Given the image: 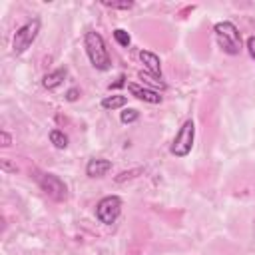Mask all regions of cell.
<instances>
[{"instance_id":"1","label":"cell","mask_w":255,"mask_h":255,"mask_svg":"<svg viewBox=\"0 0 255 255\" xmlns=\"http://www.w3.org/2000/svg\"><path fill=\"white\" fill-rule=\"evenodd\" d=\"M84 46H86L88 58H90V62H92V66L96 70H108L112 66V60H110L108 48L104 44V38L98 32H86Z\"/></svg>"},{"instance_id":"2","label":"cell","mask_w":255,"mask_h":255,"mask_svg":"<svg viewBox=\"0 0 255 255\" xmlns=\"http://www.w3.org/2000/svg\"><path fill=\"white\" fill-rule=\"evenodd\" d=\"M213 32H215V38H217L219 48L225 54L235 56V54L241 52V34L235 28L233 22H217L215 28H213Z\"/></svg>"},{"instance_id":"3","label":"cell","mask_w":255,"mask_h":255,"mask_svg":"<svg viewBox=\"0 0 255 255\" xmlns=\"http://www.w3.org/2000/svg\"><path fill=\"white\" fill-rule=\"evenodd\" d=\"M38 32H40V20H32V22H26L24 26H20L12 40V52L14 54L26 52L32 46V42L36 40Z\"/></svg>"},{"instance_id":"4","label":"cell","mask_w":255,"mask_h":255,"mask_svg":"<svg viewBox=\"0 0 255 255\" xmlns=\"http://www.w3.org/2000/svg\"><path fill=\"white\" fill-rule=\"evenodd\" d=\"M193 137H195V126L191 120H187L179 131L175 133L173 137V143H171V153L177 155V157H185L189 151H191V145H193Z\"/></svg>"},{"instance_id":"5","label":"cell","mask_w":255,"mask_h":255,"mask_svg":"<svg viewBox=\"0 0 255 255\" xmlns=\"http://www.w3.org/2000/svg\"><path fill=\"white\" fill-rule=\"evenodd\" d=\"M120 211H122V199L118 195H106L96 205V215L106 225H112L118 219Z\"/></svg>"},{"instance_id":"6","label":"cell","mask_w":255,"mask_h":255,"mask_svg":"<svg viewBox=\"0 0 255 255\" xmlns=\"http://www.w3.org/2000/svg\"><path fill=\"white\" fill-rule=\"evenodd\" d=\"M38 183H40L42 191H46V193H48L52 199H56V201H62V199H66V195H68L66 183H64L58 175H54V173H42V175L38 177Z\"/></svg>"},{"instance_id":"7","label":"cell","mask_w":255,"mask_h":255,"mask_svg":"<svg viewBox=\"0 0 255 255\" xmlns=\"http://www.w3.org/2000/svg\"><path fill=\"white\" fill-rule=\"evenodd\" d=\"M128 90L133 98L141 100V102H147V104H159L161 102V96L153 90H147V88H141L137 84H128Z\"/></svg>"},{"instance_id":"8","label":"cell","mask_w":255,"mask_h":255,"mask_svg":"<svg viewBox=\"0 0 255 255\" xmlns=\"http://www.w3.org/2000/svg\"><path fill=\"white\" fill-rule=\"evenodd\" d=\"M110 169H112V161H110V159H102V157L90 159L88 165H86V173H88L90 177H102V175H106Z\"/></svg>"},{"instance_id":"9","label":"cell","mask_w":255,"mask_h":255,"mask_svg":"<svg viewBox=\"0 0 255 255\" xmlns=\"http://www.w3.org/2000/svg\"><path fill=\"white\" fill-rule=\"evenodd\" d=\"M139 60L143 62V66L147 68V72H151L153 76H159V78H161V66H159V58H157L153 52L141 50V52H139Z\"/></svg>"},{"instance_id":"10","label":"cell","mask_w":255,"mask_h":255,"mask_svg":"<svg viewBox=\"0 0 255 255\" xmlns=\"http://www.w3.org/2000/svg\"><path fill=\"white\" fill-rule=\"evenodd\" d=\"M66 68H58V70H54V72H50V74H46L44 78H42V86L46 88V90H56L62 82H64V78H66Z\"/></svg>"},{"instance_id":"11","label":"cell","mask_w":255,"mask_h":255,"mask_svg":"<svg viewBox=\"0 0 255 255\" xmlns=\"http://www.w3.org/2000/svg\"><path fill=\"white\" fill-rule=\"evenodd\" d=\"M128 104V98L126 96H108L102 100V108L104 110H118V108H124Z\"/></svg>"},{"instance_id":"12","label":"cell","mask_w":255,"mask_h":255,"mask_svg":"<svg viewBox=\"0 0 255 255\" xmlns=\"http://www.w3.org/2000/svg\"><path fill=\"white\" fill-rule=\"evenodd\" d=\"M50 141L54 143V147L58 149H66L68 147V135L62 129H52L50 131Z\"/></svg>"},{"instance_id":"13","label":"cell","mask_w":255,"mask_h":255,"mask_svg":"<svg viewBox=\"0 0 255 255\" xmlns=\"http://www.w3.org/2000/svg\"><path fill=\"white\" fill-rule=\"evenodd\" d=\"M139 78H141L145 84H149V86H155V88H159V90H165V84L161 82V78H159V76H153V74L147 72V70H141V72H139Z\"/></svg>"},{"instance_id":"14","label":"cell","mask_w":255,"mask_h":255,"mask_svg":"<svg viewBox=\"0 0 255 255\" xmlns=\"http://www.w3.org/2000/svg\"><path fill=\"white\" fill-rule=\"evenodd\" d=\"M114 38H116V42H118L120 46H124V48H128V46H129V42H131L129 34H128L126 30H122V28L114 30Z\"/></svg>"},{"instance_id":"15","label":"cell","mask_w":255,"mask_h":255,"mask_svg":"<svg viewBox=\"0 0 255 255\" xmlns=\"http://www.w3.org/2000/svg\"><path fill=\"white\" fill-rule=\"evenodd\" d=\"M106 8H116V10H129L131 6H133V2H129V0H124V2H110V0H104L102 2Z\"/></svg>"},{"instance_id":"16","label":"cell","mask_w":255,"mask_h":255,"mask_svg":"<svg viewBox=\"0 0 255 255\" xmlns=\"http://www.w3.org/2000/svg\"><path fill=\"white\" fill-rule=\"evenodd\" d=\"M139 118V114H137V110H124L122 114H120V120H122V124H131V122H135Z\"/></svg>"},{"instance_id":"17","label":"cell","mask_w":255,"mask_h":255,"mask_svg":"<svg viewBox=\"0 0 255 255\" xmlns=\"http://www.w3.org/2000/svg\"><path fill=\"white\" fill-rule=\"evenodd\" d=\"M78 96H80V90H78V88H70V90L66 92V100H68V102H76Z\"/></svg>"},{"instance_id":"18","label":"cell","mask_w":255,"mask_h":255,"mask_svg":"<svg viewBox=\"0 0 255 255\" xmlns=\"http://www.w3.org/2000/svg\"><path fill=\"white\" fill-rule=\"evenodd\" d=\"M141 169H133V171H124V173H120L118 177H116V181H124V179H128V177H133V173H139Z\"/></svg>"},{"instance_id":"19","label":"cell","mask_w":255,"mask_h":255,"mask_svg":"<svg viewBox=\"0 0 255 255\" xmlns=\"http://www.w3.org/2000/svg\"><path fill=\"white\" fill-rule=\"evenodd\" d=\"M247 50H249V54H251V58L255 60V36H251V38H247Z\"/></svg>"},{"instance_id":"20","label":"cell","mask_w":255,"mask_h":255,"mask_svg":"<svg viewBox=\"0 0 255 255\" xmlns=\"http://www.w3.org/2000/svg\"><path fill=\"white\" fill-rule=\"evenodd\" d=\"M0 137H2V145H4V147H8V145L12 143V137H10L6 131H2V133H0Z\"/></svg>"},{"instance_id":"21","label":"cell","mask_w":255,"mask_h":255,"mask_svg":"<svg viewBox=\"0 0 255 255\" xmlns=\"http://www.w3.org/2000/svg\"><path fill=\"white\" fill-rule=\"evenodd\" d=\"M124 80H126V78H124V76H120L114 84H110V90H112V88H120V86H124Z\"/></svg>"},{"instance_id":"22","label":"cell","mask_w":255,"mask_h":255,"mask_svg":"<svg viewBox=\"0 0 255 255\" xmlns=\"http://www.w3.org/2000/svg\"><path fill=\"white\" fill-rule=\"evenodd\" d=\"M2 167H4V169H12V171H16V167H12V165L8 163V159H2Z\"/></svg>"}]
</instances>
